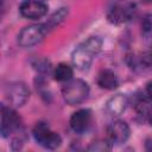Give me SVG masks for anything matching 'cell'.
Masks as SVG:
<instances>
[{
	"mask_svg": "<svg viewBox=\"0 0 152 152\" xmlns=\"http://www.w3.org/2000/svg\"><path fill=\"white\" fill-rule=\"evenodd\" d=\"M49 32L45 24H32L25 26L18 34L17 42L21 48H31L40 43Z\"/></svg>",
	"mask_w": 152,
	"mask_h": 152,
	"instance_id": "cell-5",
	"label": "cell"
},
{
	"mask_svg": "<svg viewBox=\"0 0 152 152\" xmlns=\"http://www.w3.org/2000/svg\"><path fill=\"white\" fill-rule=\"evenodd\" d=\"M23 129L21 119L17 114V112L6 104H1V125H0V133L2 138H8L17 132Z\"/></svg>",
	"mask_w": 152,
	"mask_h": 152,
	"instance_id": "cell-6",
	"label": "cell"
},
{
	"mask_svg": "<svg viewBox=\"0 0 152 152\" xmlns=\"http://www.w3.org/2000/svg\"><path fill=\"white\" fill-rule=\"evenodd\" d=\"M91 121H93L91 110L88 108H82V109H78L75 113H72L69 124H70V128L75 133L82 134L89 129Z\"/></svg>",
	"mask_w": 152,
	"mask_h": 152,
	"instance_id": "cell-10",
	"label": "cell"
},
{
	"mask_svg": "<svg viewBox=\"0 0 152 152\" xmlns=\"http://www.w3.org/2000/svg\"><path fill=\"white\" fill-rule=\"evenodd\" d=\"M68 17V8L66 7H61L59 10H57L53 14H51V17L48 19L46 23H44L48 27V30H52L56 26H58L61 23L64 21V19Z\"/></svg>",
	"mask_w": 152,
	"mask_h": 152,
	"instance_id": "cell-14",
	"label": "cell"
},
{
	"mask_svg": "<svg viewBox=\"0 0 152 152\" xmlns=\"http://www.w3.org/2000/svg\"><path fill=\"white\" fill-rule=\"evenodd\" d=\"M89 86L81 78H71L64 83L62 88V95L64 101L70 106H77L83 103L89 96Z\"/></svg>",
	"mask_w": 152,
	"mask_h": 152,
	"instance_id": "cell-2",
	"label": "cell"
},
{
	"mask_svg": "<svg viewBox=\"0 0 152 152\" xmlns=\"http://www.w3.org/2000/svg\"><path fill=\"white\" fill-rule=\"evenodd\" d=\"M33 66H34L39 72H49V71L51 70V64H50L49 59H46V58L36 59V62L33 63Z\"/></svg>",
	"mask_w": 152,
	"mask_h": 152,
	"instance_id": "cell-17",
	"label": "cell"
},
{
	"mask_svg": "<svg viewBox=\"0 0 152 152\" xmlns=\"http://www.w3.org/2000/svg\"><path fill=\"white\" fill-rule=\"evenodd\" d=\"M19 12L26 19L37 20L48 13V5L39 0H25L20 4Z\"/></svg>",
	"mask_w": 152,
	"mask_h": 152,
	"instance_id": "cell-9",
	"label": "cell"
},
{
	"mask_svg": "<svg viewBox=\"0 0 152 152\" xmlns=\"http://www.w3.org/2000/svg\"><path fill=\"white\" fill-rule=\"evenodd\" d=\"M144 94L146 95V97L152 102V81H150L146 87H145V90H144Z\"/></svg>",
	"mask_w": 152,
	"mask_h": 152,
	"instance_id": "cell-18",
	"label": "cell"
},
{
	"mask_svg": "<svg viewBox=\"0 0 152 152\" xmlns=\"http://www.w3.org/2000/svg\"><path fill=\"white\" fill-rule=\"evenodd\" d=\"M112 142L108 140V139H100V140H96V141H93L90 142V145L87 147L88 151H108L112 148Z\"/></svg>",
	"mask_w": 152,
	"mask_h": 152,
	"instance_id": "cell-16",
	"label": "cell"
},
{
	"mask_svg": "<svg viewBox=\"0 0 152 152\" xmlns=\"http://www.w3.org/2000/svg\"><path fill=\"white\" fill-rule=\"evenodd\" d=\"M150 51H151V52H152V46H151V50H150Z\"/></svg>",
	"mask_w": 152,
	"mask_h": 152,
	"instance_id": "cell-21",
	"label": "cell"
},
{
	"mask_svg": "<svg viewBox=\"0 0 152 152\" xmlns=\"http://www.w3.org/2000/svg\"><path fill=\"white\" fill-rule=\"evenodd\" d=\"M129 104V100L125 94H115L114 96H112L107 103H106V112L113 116V118H118L119 115H121L127 106Z\"/></svg>",
	"mask_w": 152,
	"mask_h": 152,
	"instance_id": "cell-11",
	"label": "cell"
},
{
	"mask_svg": "<svg viewBox=\"0 0 152 152\" xmlns=\"http://www.w3.org/2000/svg\"><path fill=\"white\" fill-rule=\"evenodd\" d=\"M142 4H146V5H148V4H152V0H140Z\"/></svg>",
	"mask_w": 152,
	"mask_h": 152,
	"instance_id": "cell-19",
	"label": "cell"
},
{
	"mask_svg": "<svg viewBox=\"0 0 152 152\" xmlns=\"http://www.w3.org/2000/svg\"><path fill=\"white\" fill-rule=\"evenodd\" d=\"M148 122H150V125L152 126V113H151V115H150V118H148Z\"/></svg>",
	"mask_w": 152,
	"mask_h": 152,
	"instance_id": "cell-20",
	"label": "cell"
},
{
	"mask_svg": "<svg viewBox=\"0 0 152 152\" xmlns=\"http://www.w3.org/2000/svg\"><path fill=\"white\" fill-rule=\"evenodd\" d=\"M5 95L10 102V106L21 107L28 100L30 90L23 82H12L6 87Z\"/></svg>",
	"mask_w": 152,
	"mask_h": 152,
	"instance_id": "cell-7",
	"label": "cell"
},
{
	"mask_svg": "<svg viewBox=\"0 0 152 152\" xmlns=\"http://www.w3.org/2000/svg\"><path fill=\"white\" fill-rule=\"evenodd\" d=\"M74 70L72 68L66 64V63H59L57 66L53 69V78L58 82H68L69 80L72 78Z\"/></svg>",
	"mask_w": 152,
	"mask_h": 152,
	"instance_id": "cell-13",
	"label": "cell"
},
{
	"mask_svg": "<svg viewBox=\"0 0 152 152\" xmlns=\"http://www.w3.org/2000/svg\"><path fill=\"white\" fill-rule=\"evenodd\" d=\"M137 4L131 0H115L107 12V19L114 25H121L131 21L137 14Z\"/></svg>",
	"mask_w": 152,
	"mask_h": 152,
	"instance_id": "cell-3",
	"label": "cell"
},
{
	"mask_svg": "<svg viewBox=\"0 0 152 152\" xmlns=\"http://www.w3.org/2000/svg\"><path fill=\"white\" fill-rule=\"evenodd\" d=\"M129 126L124 120H114L107 127V139L115 145L126 142L129 138Z\"/></svg>",
	"mask_w": 152,
	"mask_h": 152,
	"instance_id": "cell-8",
	"label": "cell"
},
{
	"mask_svg": "<svg viewBox=\"0 0 152 152\" xmlns=\"http://www.w3.org/2000/svg\"><path fill=\"white\" fill-rule=\"evenodd\" d=\"M32 135L37 144L40 146L48 148V150H55L59 147L62 142V138L58 133L53 132L46 122H37L32 129Z\"/></svg>",
	"mask_w": 152,
	"mask_h": 152,
	"instance_id": "cell-4",
	"label": "cell"
},
{
	"mask_svg": "<svg viewBox=\"0 0 152 152\" xmlns=\"http://www.w3.org/2000/svg\"><path fill=\"white\" fill-rule=\"evenodd\" d=\"M102 49V39L97 36H91L80 43L71 52L72 65L78 70H88L94 58Z\"/></svg>",
	"mask_w": 152,
	"mask_h": 152,
	"instance_id": "cell-1",
	"label": "cell"
},
{
	"mask_svg": "<svg viewBox=\"0 0 152 152\" xmlns=\"http://www.w3.org/2000/svg\"><path fill=\"white\" fill-rule=\"evenodd\" d=\"M96 83L100 88L106 90H114L119 87V78L114 71L109 69H103L97 74Z\"/></svg>",
	"mask_w": 152,
	"mask_h": 152,
	"instance_id": "cell-12",
	"label": "cell"
},
{
	"mask_svg": "<svg viewBox=\"0 0 152 152\" xmlns=\"http://www.w3.org/2000/svg\"><path fill=\"white\" fill-rule=\"evenodd\" d=\"M140 28H141V34L146 38L152 37V14H146L141 19L140 23Z\"/></svg>",
	"mask_w": 152,
	"mask_h": 152,
	"instance_id": "cell-15",
	"label": "cell"
}]
</instances>
